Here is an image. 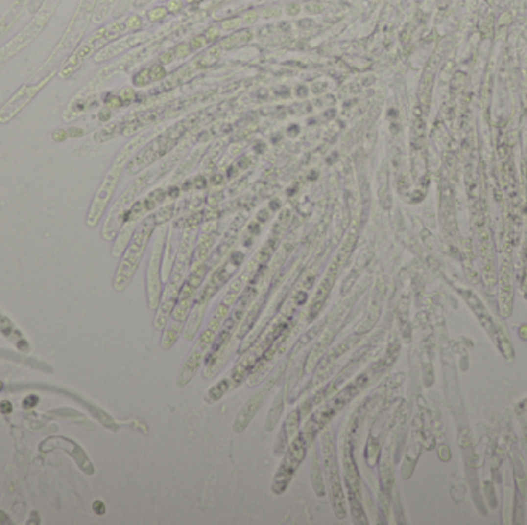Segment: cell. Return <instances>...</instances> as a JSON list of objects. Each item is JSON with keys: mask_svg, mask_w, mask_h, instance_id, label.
<instances>
[{"mask_svg": "<svg viewBox=\"0 0 527 525\" xmlns=\"http://www.w3.org/2000/svg\"><path fill=\"white\" fill-rule=\"evenodd\" d=\"M165 244V225H159L157 236L154 240L153 253L150 257L148 271H146V297H148L150 310H157L162 300V287H161V260L162 250Z\"/></svg>", "mask_w": 527, "mask_h": 525, "instance_id": "cell-11", "label": "cell"}, {"mask_svg": "<svg viewBox=\"0 0 527 525\" xmlns=\"http://www.w3.org/2000/svg\"><path fill=\"white\" fill-rule=\"evenodd\" d=\"M301 408H294V410L287 416L286 422L282 425V430L278 434L276 439V445H275V455L281 456L286 453V450L288 448L290 442L294 439V436L299 432V425H301Z\"/></svg>", "mask_w": 527, "mask_h": 525, "instance_id": "cell-15", "label": "cell"}, {"mask_svg": "<svg viewBox=\"0 0 527 525\" xmlns=\"http://www.w3.org/2000/svg\"><path fill=\"white\" fill-rule=\"evenodd\" d=\"M174 214V205H167L165 208L159 209L157 213L148 216L144 219L141 225L136 228V231L131 236L130 245H126V251L122 257V262L118 268L114 277V288L118 291H123L128 283L131 282L134 273L138 271V267L141 264V259L144 256V251L146 248V244L156 229L157 225L165 224L167 220H170Z\"/></svg>", "mask_w": 527, "mask_h": 525, "instance_id": "cell-1", "label": "cell"}, {"mask_svg": "<svg viewBox=\"0 0 527 525\" xmlns=\"http://www.w3.org/2000/svg\"><path fill=\"white\" fill-rule=\"evenodd\" d=\"M161 14H165V9H154V11H151L150 13V17H151V20H157V19H161L162 16Z\"/></svg>", "mask_w": 527, "mask_h": 525, "instance_id": "cell-35", "label": "cell"}, {"mask_svg": "<svg viewBox=\"0 0 527 525\" xmlns=\"http://www.w3.org/2000/svg\"><path fill=\"white\" fill-rule=\"evenodd\" d=\"M150 82H151V79H150V69H142V71H139L138 74L133 77V83H134L136 87H145V85H148Z\"/></svg>", "mask_w": 527, "mask_h": 525, "instance_id": "cell-27", "label": "cell"}, {"mask_svg": "<svg viewBox=\"0 0 527 525\" xmlns=\"http://www.w3.org/2000/svg\"><path fill=\"white\" fill-rule=\"evenodd\" d=\"M194 185H196V188H204V186H205V179H204L202 176L196 177V179H194Z\"/></svg>", "mask_w": 527, "mask_h": 525, "instance_id": "cell-37", "label": "cell"}, {"mask_svg": "<svg viewBox=\"0 0 527 525\" xmlns=\"http://www.w3.org/2000/svg\"><path fill=\"white\" fill-rule=\"evenodd\" d=\"M205 40H207V39H205V36H204V37H202V36H199V37H196V39L192 42V45H193V48H201V46L205 44Z\"/></svg>", "mask_w": 527, "mask_h": 525, "instance_id": "cell-34", "label": "cell"}, {"mask_svg": "<svg viewBox=\"0 0 527 525\" xmlns=\"http://www.w3.org/2000/svg\"><path fill=\"white\" fill-rule=\"evenodd\" d=\"M284 366H286V364H282L279 368H278V373L273 374L270 379L267 381L265 387L262 388V390H259L255 396H251L248 401L244 404V407L240 408L236 419H235V424H233V430L235 433H242L244 430L248 427V424L253 421V417L256 416V413L259 411V408L262 405V402L265 401L267 394L270 393V390L273 388V385L276 384V381L279 379V376L284 373Z\"/></svg>", "mask_w": 527, "mask_h": 525, "instance_id": "cell-13", "label": "cell"}, {"mask_svg": "<svg viewBox=\"0 0 527 525\" xmlns=\"http://www.w3.org/2000/svg\"><path fill=\"white\" fill-rule=\"evenodd\" d=\"M126 29H130L126 22H116V23H111L108 26L99 29L97 33H94L65 60V64H63V67L60 68V72H59L60 79L71 77L94 51L97 48H102L103 45H107L110 40H114L116 37H119Z\"/></svg>", "mask_w": 527, "mask_h": 525, "instance_id": "cell-6", "label": "cell"}, {"mask_svg": "<svg viewBox=\"0 0 527 525\" xmlns=\"http://www.w3.org/2000/svg\"><path fill=\"white\" fill-rule=\"evenodd\" d=\"M142 140H144V137L133 139L131 142H128V143L123 146V150L119 153L118 157H116V160H114V163H113V166H111V170L108 171L107 176H105V179H103L100 188H99L97 193H96V197H94V201H93V204H91L90 214H88V217H87V224H88L90 227H94V225L99 222V219L102 217V214H103V211H105V208H107V205H108V202H110V199H111V196H113V193H114V190H116V186H118V182H119L120 176H122V171H123V166L128 163L130 156H131V154L134 153V150L142 143Z\"/></svg>", "mask_w": 527, "mask_h": 525, "instance_id": "cell-4", "label": "cell"}, {"mask_svg": "<svg viewBox=\"0 0 527 525\" xmlns=\"http://www.w3.org/2000/svg\"><path fill=\"white\" fill-rule=\"evenodd\" d=\"M67 136H68V133L65 130H56L54 133H52V139H54L56 142H62V140L67 139Z\"/></svg>", "mask_w": 527, "mask_h": 525, "instance_id": "cell-32", "label": "cell"}, {"mask_svg": "<svg viewBox=\"0 0 527 525\" xmlns=\"http://www.w3.org/2000/svg\"><path fill=\"white\" fill-rule=\"evenodd\" d=\"M296 131H298V128H296V125H293V128H291V130H290V131H288V133H290V134H296Z\"/></svg>", "mask_w": 527, "mask_h": 525, "instance_id": "cell-41", "label": "cell"}, {"mask_svg": "<svg viewBox=\"0 0 527 525\" xmlns=\"http://www.w3.org/2000/svg\"><path fill=\"white\" fill-rule=\"evenodd\" d=\"M119 96H120L123 105H130V103H133L134 99H136V92H134V90H131V88H122V90L119 91Z\"/></svg>", "mask_w": 527, "mask_h": 525, "instance_id": "cell-29", "label": "cell"}, {"mask_svg": "<svg viewBox=\"0 0 527 525\" xmlns=\"http://www.w3.org/2000/svg\"><path fill=\"white\" fill-rule=\"evenodd\" d=\"M311 487L316 493V496H319V498L325 496V482L322 480V476H321L319 457L314 450V445H313V456H311Z\"/></svg>", "mask_w": 527, "mask_h": 525, "instance_id": "cell-23", "label": "cell"}, {"mask_svg": "<svg viewBox=\"0 0 527 525\" xmlns=\"http://www.w3.org/2000/svg\"><path fill=\"white\" fill-rule=\"evenodd\" d=\"M165 77V68L162 65H153L150 68V79L151 80H161Z\"/></svg>", "mask_w": 527, "mask_h": 525, "instance_id": "cell-30", "label": "cell"}, {"mask_svg": "<svg viewBox=\"0 0 527 525\" xmlns=\"http://www.w3.org/2000/svg\"><path fill=\"white\" fill-rule=\"evenodd\" d=\"M196 120H197L196 115L194 117H188L182 122H179L177 125H174V127L168 128L164 134L157 136L151 143H148L142 151H139L133 157V160L128 163V174H131V176L138 174L139 171L144 170V168L154 163L157 159H161L162 156H165L188 130L193 128Z\"/></svg>", "mask_w": 527, "mask_h": 525, "instance_id": "cell-3", "label": "cell"}, {"mask_svg": "<svg viewBox=\"0 0 527 525\" xmlns=\"http://www.w3.org/2000/svg\"><path fill=\"white\" fill-rule=\"evenodd\" d=\"M193 240H194V227L187 228L184 239L181 242V248H179V253L176 256V265L174 270L170 276V280H168L165 291H164V297L161 300V305L157 308V314L154 319V328L156 330H162L165 328V325L170 319L171 313L177 303L179 299V291H181V287L184 283V277L187 268L190 265V256H192V250H193Z\"/></svg>", "mask_w": 527, "mask_h": 525, "instance_id": "cell-2", "label": "cell"}, {"mask_svg": "<svg viewBox=\"0 0 527 525\" xmlns=\"http://www.w3.org/2000/svg\"><path fill=\"white\" fill-rule=\"evenodd\" d=\"M518 410H520V411H527V397L524 399V401H521V402L518 404Z\"/></svg>", "mask_w": 527, "mask_h": 525, "instance_id": "cell-38", "label": "cell"}, {"mask_svg": "<svg viewBox=\"0 0 527 525\" xmlns=\"http://www.w3.org/2000/svg\"><path fill=\"white\" fill-rule=\"evenodd\" d=\"M0 331H2V333L6 336V338H8L9 341H13L14 343H17V346H19L20 350H24V348L26 350V346H25V345H22V342H19V341H22V338H20L19 331L13 327V323L9 322V320L3 316L2 313H0Z\"/></svg>", "mask_w": 527, "mask_h": 525, "instance_id": "cell-25", "label": "cell"}, {"mask_svg": "<svg viewBox=\"0 0 527 525\" xmlns=\"http://www.w3.org/2000/svg\"><path fill=\"white\" fill-rule=\"evenodd\" d=\"M138 42H141V37H139V36H133V37H128V39L119 40V42H116V44H111V45H108L107 48L100 49L97 54H96V57H94V60L100 64V62L108 60V59L114 57L116 54H119V52H122V51H125V49H128L130 46H133V45L138 44Z\"/></svg>", "mask_w": 527, "mask_h": 525, "instance_id": "cell-18", "label": "cell"}, {"mask_svg": "<svg viewBox=\"0 0 527 525\" xmlns=\"http://www.w3.org/2000/svg\"><path fill=\"white\" fill-rule=\"evenodd\" d=\"M251 34L250 31H240V33H236L233 36H230L228 39H225L222 42V46L224 48H233V46H238L240 44H245L247 40H250Z\"/></svg>", "mask_w": 527, "mask_h": 525, "instance_id": "cell-26", "label": "cell"}, {"mask_svg": "<svg viewBox=\"0 0 527 525\" xmlns=\"http://www.w3.org/2000/svg\"><path fill=\"white\" fill-rule=\"evenodd\" d=\"M298 9H299V8H298V5H293V6H291V9H290V13H291V14L298 13Z\"/></svg>", "mask_w": 527, "mask_h": 525, "instance_id": "cell-40", "label": "cell"}, {"mask_svg": "<svg viewBox=\"0 0 527 525\" xmlns=\"http://www.w3.org/2000/svg\"><path fill=\"white\" fill-rule=\"evenodd\" d=\"M171 59H173V54H171V52H167V54H164V56H162V60H164V62H170Z\"/></svg>", "mask_w": 527, "mask_h": 525, "instance_id": "cell-39", "label": "cell"}, {"mask_svg": "<svg viewBox=\"0 0 527 525\" xmlns=\"http://www.w3.org/2000/svg\"><path fill=\"white\" fill-rule=\"evenodd\" d=\"M342 468H344V480L347 487V498L350 502V513L355 524H368L365 519V513L362 508V488H361V476L359 470L356 467L353 456V437L349 436L342 442Z\"/></svg>", "mask_w": 527, "mask_h": 525, "instance_id": "cell-7", "label": "cell"}, {"mask_svg": "<svg viewBox=\"0 0 527 525\" xmlns=\"http://www.w3.org/2000/svg\"><path fill=\"white\" fill-rule=\"evenodd\" d=\"M26 2H28V0H16V2L13 3V6H11V9H9V11L2 19H0V39H2L8 33V31L16 25L19 17L22 16V13H24V8H25Z\"/></svg>", "mask_w": 527, "mask_h": 525, "instance_id": "cell-20", "label": "cell"}, {"mask_svg": "<svg viewBox=\"0 0 527 525\" xmlns=\"http://www.w3.org/2000/svg\"><path fill=\"white\" fill-rule=\"evenodd\" d=\"M284 397H286V388H282V390L278 393V396L275 397L273 404H271V408H270V411L267 414L265 425H264L265 432H273V430L276 428L279 419H281V414H282V410H284Z\"/></svg>", "mask_w": 527, "mask_h": 525, "instance_id": "cell-21", "label": "cell"}, {"mask_svg": "<svg viewBox=\"0 0 527 525\" xmlns=\"http://www.w3.org/2000/svg\"><path fill=\"white\" fill-rule=\"evenodd\" d=\"M57 5H59V0H47L44 8H42L37 13V16L25 26L22 33H19L11 42H8V44L0 49V64H3V62L14 57L17 52H20L25 46H28L31 42L44 31V28L49 22L51 16L54 14Z\"/></svg>", "mask_w": 527, "mask_h": 525, "instance_id": "cell-9", "label": "cell"}, {"mask_svg": "<svg viewBox=\"0 0 527 525\" xmlns=\"http://www.w3.org/2000/svg\"><path fill=\"white\" fill-rule=\"evenodd\" d=\"M213 245V236H207L202 242H201V247H199V251H197V259L199 260H204V257L207 256V253L210 251V247Z\"/></svg>", "mask_w": 527, "mask_h": 525, "instance_id": "cell-28", "label": "cell"}, {"mask_svg": "<svg viewBox=\"0 0 527 525\" xmlns=\"http://www.w3.org/2000/svg\"><path fill=\"white\" fill-rule=\"evenodd\" d=\"M242 224H244V217H238L235 222H233V225L228 228V233H227V236H225V239H224V242L219 245V248L216 250V253H215V256H213V260H215V262H217V260L222 259L224 254H225V251H228V248L235 244L236 236H238V233H239V229H240Z\"/></svg>", "mask_w": 527, "mask_h": 525, "instance_id": "cell-22", "label": "cell"}, {"mask_svg": "<svg viewBox=\"0 0 527 525\" xmlns=\"http://www.w3.org/2000/svg\"><path fill=\"white\" fill-rule=\"evenodd\" d=\"M309 442L304 437V434H296L294 439L290 442L288 448L284 453V457L276 470L275 476H273L271 482V491L273 495H282L290 485V482L298 471L299 465L304 462L305 455H307Z\"/></svg>", "mask_w": 527, "mask_h": 525, "instance_id": "cell-8", "label": "cell"}, {"mask_svg": "<svg viewBox=\"0 0 527 525\" xmlns=\"http://www.w3.org/2000/svg\"><path fill=\"white\" fill-rule=\"evenodd\" d=\"M154 179H156V174L153 171L145 173L126 188L125 193L119 197V201L114 204L107 222H105V227L102 229V236L105 240H110L116 236L118 229L123 225V216L126 213V209L131 206V204L134 202V199L138 197V194L144 190V188L148 186V183L153 182Z\"/></svg>", "mask_w": 527, "mask_h": 525, "instance_id": "cell-10", "label": "cell"}, {"mask_svg": "<svg viewBox=\"0 0 527 525\" xmlns=\"http://www.w3.org/2000/svg\"><path fill=\"white\" fill-rule=\"evenodd\" d=\"M188 51H190V48L187 45H179L177 49H176V56L177 57H184V56H187Z\"/></svg>", "mask_w": 527, "mask_h": 525, "instance_id": "cell-33", "label": "cell"}, {"mask_svg": "<svg viewBox=\"0 0 527 525\" xmlns=\"http://www.w3.org/2000/svg\"><path fill=\"white\" fill-rule=\"evenodd\" d=\"M321 444H322V453H324V470L327 476V484L330 490V499L332 507L335 511V516L338 519L347 518V502L342 488V482L339 476V465H338V456H336V448L333 444V437L330 428L322 430L321 433Z\"/></svg>", "mask_w": 527, "mask_h": 525, "instance_id": "cell-5", "label": "cell"}, {"mask_svg": "<svg viewBox=\"0 0 527 525\" xmlns=\"http://www.w3.org/2000/svg\"><path fill=\"white\" fill-rule=\"evenodd\" d=\"M230 390H233V387H231V384H230V381L227 379V377H224L222 381H219L216 385H213V387L207 391L205 401L210 402V404L217 402L219 399H222Z\"/></svg>", "mask_w": 527, "mask_h": 525, "instance_id": "cell-24", "label": "cell"}, {"mask_svg": "<svg viewBox=\"0 0 527 525\" xmlns=\"http://www.w3.org/2000/svg\"><path fill=\"white\" fill-rule=\"evenodd\" d=\"M94 511H96L97 514H103V513H105V507H103V503H102L100 501L94 502Z\"/></svg>", "mask_w": 527, "mask_h": 525, "instance_id": "cell-36", "label": "cell"}, {"mask_svg": "<svg viewBox=\"0 0 527 525\" xmlns=\"http://www.w3.org/2000/svg\"><path fill=\"white\" fill-rule=\"evenodd\" d=\"M464 299L470 303V307H472V310L473 311H475V314H477V316L481 319V323H482V327L484 328H486L487 331H489V334L492 336V338L495 339V341H497V330H495V325H493V322H492V318H490V314L486 311V308H484L482 307V303L475 297V296H473L472 295V293H466V296H464Z\"/></svg>", "mask_w": 527, "mask_h": 525, "instance_id": "cell-19", "label": "cell"}, {"mask_svg": "<svg viewBox=\"0 0 527 525\" xmlns=\"http://www.w3.org/2000/svg\"><path fill=\"white\" fill-rule=\"evenodd\" d=\"M344 265H345V262L341 260L339 257H336L330 264L329 270H327V273H325V277L322 279L321 285L318 287V290H316V293H314V297L311 300L310 311H309V320H313L321 313L322 307L325 305V302H327V297H329L330 291H332V288L335 285L336 277H338L339 271L342 270Z\"/></svg>", "mask_w": 527, "mask_h": 525, "instance_id": "cell-14", "label": "cell"}, {"mask_svg": "<svg viewBox=\"0 0 527 525\" xmlns=\"http://www.w3.org/2000/svg\"><path fill=\"white\" fill-rule=\"evenodd\" d=\"M359 336H361V334L358 333L356 336H352V338H347L345 341H342L341 343H338V345H336L335 348L329 353V354H327L325 361L322 362L321 370L318 371V374H316V377H314V382H313V385H316V384H318V381H321V377H322L324 371H325V370L329 371V368H330V366L335 364V361H336V359H339V356H341V354H344L347 350H349L350 346H352V343H356L358 341H359Z\"/></svg>", "mask_w": 527, "mask_h": 525, "instance_id": "cell-17", "label": "cell"}, {"mask_svg": "<svg viewBox=\"0 0 527 525\" xmlns=\"http://www.w3.org/2000/svg\"><path fill=\"white\" fill-rule=\"evenodd\" d=\"M210 300H212V297L204 295L202 291H201V295L196 297L194 305H193L192 311H190V320H188L187 330H185V339L187 341H192L196 336L199 327H201V323H202L204 313H205V308H207Z\"/></svg>", "mask_w": 527, "mask_h": 525, "instance_id": "cell-16", "label": "cell"}, {"mask_svg": "<svg viewBox=\"0 0 527 525\" xmlns=\"http://www.w3.org/2000/svg\"><path fill=\"white\" fill-rule=\"evenodd\" d=\"M54 74H56V71H52L48 76H45L44 79L36 83L20 87L13 96L2 105V108H0V125H6L8 122L16 119L17 115L22 113L31 102H33V99L37 96V94L48 85Z\"/></svg>", "mask_w": 527, "mask_h": 525, "instance_id": "cell-12", "label": "cell"}, {"mask_svg": "<svg viewBox=\"0 0 527 525\" xmlns=\"http://www.w3.org/2000/svg\"><path fill=\"white\" fill-rule=\"evenodd\" d=\"M217 56H219V49H217V48H216V49H212V51H210L204 59H201V64H204L205 67H208V65H213V64H215V60L217 59Z\"/></svg>", "mask_w": 527, "mask_h": 525, "instance_id": "cell-31", "label": "cell"}]
</instances>
